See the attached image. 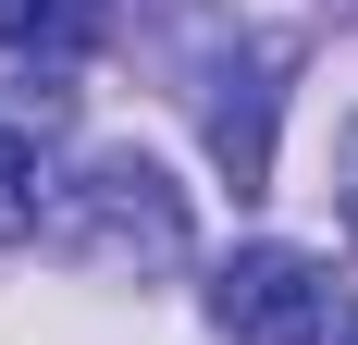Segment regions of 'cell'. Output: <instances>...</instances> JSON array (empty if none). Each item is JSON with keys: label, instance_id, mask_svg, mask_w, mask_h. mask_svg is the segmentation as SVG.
Returning a JSON list of instances; mask_svg holds the SVG:
<instances>
[{"label": "cell", "instance_id": "obj_3", "mask_svg": "<svg viewBox=\"0 0 358 345\" xmlns=\"http://www.w3.org/2000/svg\"><path fill=\"white\" fill-rule=\"evenodd\" d=\"M99 50V0H0V62L13 74H62Z\"/></svg>", "mask_w": 358, "mask_h": 345}, {"label": "cell", "instance_id": "obj_2", "mask_svg": "<svg viewBox=\"0 0 358 345\" xmlns=\"http://www.w3.org/2000/svg\"><path fill=\"white\" fill-rule=\"evenodd\" d=\"M74 247H87V259H124V247H136V259H173L185 247V198L148 161H99L87 198H74Z\"/></svg>", "mask_w": 358, "mask_h": 345}, {"label": "cell", "instance_id": "obj_4", "mask_svg": "<svg viewBox=\"0 0 358 345\" xmlns=\"http://www.w3.org/2000/svg\"><path fill=\"white\" fill-rule=\"evenodd\" d=\"M37 210H50L37 136H25V124H0V247H25V235H37Z\"/></svg>", "mask_w": 358, "mask_h": 345}, {"label": "cell", "instance_id": "obj_5", "mask_svg": "<svg viewBox=\"0 0 358 345\" xmlns=\"http://www.w3.org/2000/svg\"><path fill=\"white\" fill-rule=\"evenodd\" d=\"M334 185H346V235H358V124H346V161H334Z\"/></svg>", "mask_w": 358, "mask_h": 345}, {"label": "cell", "instance_id": "obj_1", "mask_svg": "<svg viewBox=\"0 0 358 345\" xmlns=\"http://www.w3.org/2000/svg\"><path fill=\"white\" fill-rule=\"evenodd\" d=\"M210 321L235 345H358V309L334 296L309 247H235L210 272Z\"/></svg>", "mask_w": 358, "mask_h": 345}]
</instances>
